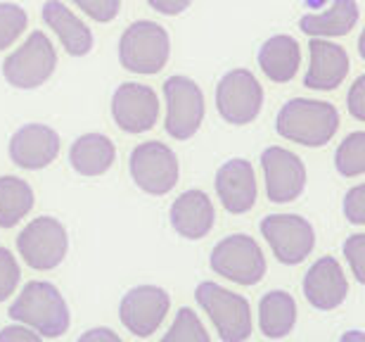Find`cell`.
Listing matches in <instances>:
<instances>
[{
    "label": "cell",
    "mask_w": 365,
    "mask_h": 342,
    "mask_svg": "<svg viewBox=\"0 0 365 342\" xmlns=\"http://www.w3.org/2000/svg\"><path fill=\"white\" fill-rule=\"evenodd\" d=\"M275 131L304 148H323L339 131V112L327 100L292 98L277 112Z\"/></svg>",
    "instance_id": "obj_1"
},
{
    "label": "cell",
    "mask_w": 365,
    "mask_h": 342,
    "mask_svg": "<svg viewBox=\"0 0 365 342\" xmlns=\"http://www.w3.org/2000/svg\"><path fill=\"white\" fill-rule=\"evenodd\" d=\"M7 314L12 321L34 328L41 338H60L71 326L67 300L48 281H29L14 297Z\"/></svg>",
    "instance_id": "obj_2"
},
{
    "label": "cell",
    "mask_w": 365,
    "mask_h": 342,
    "mask_svg": "<svg viewBox=\"0 0 365 342\" xmlns=\"http://www.w3.org/2000/svg\"><path fill=\"white\" fill-rule=\"evenodd\" d=\"M171 57V36L157 21H133L119 39V62L130 74H159Z\"/></svg>",
    "instance_id": "obj_3"
},
{
    "label": "cell",
    "mask_w": 365,
    "mask_h": 342,
    "mask_svg": "<svg viewBox=\"0 0 365 342\" xmlns=\"http://www.w3.org/2000/svg\"><path fill=\"white\" fill-rule=\"evenodd\" d=\"M195 297L223 342H242L252 336V307L242 295L204 281L197 286Z\"/></svg>",
    "instance_id": "obj_4"
},
{
    "label": "cell",
    "mask_w": 365,
    "mask_h": 342,
    "mask_svg": "<svg viewBox=\"0 0 365 342\" xmlns=\"http://www.w3.org/2000/svg\"><path fill=\"white\" fill-rule=\"evenodd\" d=\"M57 69V50L55 43L43 31H34L21 43L17 50H12L3 62L5 81L21 91L41 89L50 81V76Z\"/></svg>",
    "instance_id": "obj_5"
},
{
    "label": "cell",
    "mask_w": 365,
    "mask_h": 342,
    "mask_svg": "<svg viewBox=\"0 0 365 342\" xmlns=\"http://www.w3.org/2000/svg\"><path fill=\"white\" fill-rule=\"evenodd\" d=\"M211 268L225 281L237 286H257L266 276V254L252 236L232 233L218 240L211 250Z\"/></svg>",
    "instance_id": "obj_6"
},
{
    "label": "cell",
    "mask_w": 365,
    "mask_h": 342,
    "mask_svg": "<svg viewBox=\"0 0 365 342\" xmlns=\"http://www.w3.org/2000/svg\"><path fill=\"white\" fill-rule=\"evenodd\" d=\"M17 252L34 271H53L67 259L69 233L55 216H36L19 231Z\"/></svg>",
    "instance_id": "obj_7"
},
{
    "label": "cell",
    "mask_w": 365,
    "mask_h": 342,
    "mask_svg": "<svg viewBox=\"0 0 365 342\" xmlns=\"http://www.w3.org/2000/svg\"><path fill=\"white\" fill-rule=\"evenodd\" d=\"M164 98H166V116L164 129L166 134L176 141H190L200 131L204 114H207V100L190 76H169L164 81Z\"/></svg>",
    "instance_id": "obj_8"
},
{
    "label": "cell",
    "mask_w": 365,
    "mask_h": 342,
    "mask_svg": "<svg viewBox=\"0 0 365 342\" xmlns=\"http://www.w3.org/2000/svg\"><path fill=\"white\" fill-rule=\"evenodd\" d=\"M128 171L133 183L148 195H166L180 178L178 157L162 141H145L128 157Z\"/></svg>",
    "instance_id": "obj_9"
},
{
    "label": "cell",
    "mask_w": 365,
    "mask_h": 342,
    "mask_svg": "<svg viewBox=\"0 0 365 342\" xmlns=\"http://www.w3.org/2000/svg\"><path fill=\"white\" fill-rule=\"evenodd\" d=\"M216 110L232 126H247L264 110V86L250 69H232L216 86Z\"/></svg>",
    "instance_id": "obj_10"
},
{
    "label": "cell",
    "mask_w": 365,
    "mask_h": 342,
    "mask_svg": "<svg viewBox=\"0 0 365 342\" xmlns=\"http://www.w3.org/2000/svg\"><path fill=\"white\" fill-rule=\"evenodd\" d=\"M259 228L280 264H302L316 247V231L309 219L299 214H268L261 219Z\"/></svg>",
    "instance_id": "obj_11"
},
{
    "label": "cell",
    "mask_w": 365,
    "mask_h": 342,
    "mask_svg": "<svg viewBox=\"0 0 365 342\" xmlns=\"http://www.w3.org/2000/svg\"><path fill=\"white\" fill-rule=\"evenodd\" d=\"M171 311V297L159 286H138L123 295L119 318L130 336L150 338L159 331Z\"/></svg>",
    "instance_id": "obj_12"
},
{
    "label": "cell",
    "mask_w": 365,
    "mask_h": 342,
    "mask_svg": "<svg viewBox=\"0 0 365 342\" xmlns=\"http://www.w3.org/2000/svg\"><path fill=\"white\" fill-rule=\"evenodd\" d=\"M261 169H264L266 195L273 205H289L302 198L306 188L304 159L280 145H271L261 152Z\"/></svg>",
    "instance_id": "obj_13"
},
{
    "label": "cell",
    "mask_w": 365,
    "mask_h": 342,
    "mask_svg": "<svg viewBox=\"0 0 365 342\" xmlns=\"http://www.w3.org/2000/svg\"><path fill=\"white\" fill-rule=\"evenodd\" d=\"M112 119L123 134H148L159 119L157 91L138 81L121 84L112 96Z\"/></svg>",
    "instance_id": "obj_14"
},
{
    "label": "cell",
    "mask_w": 365,
    "mask_h": 342,
    "mask_svg": "<svg viewBox=\"0 0 365 342\" xmlns=\"http://www.w3.org/2000/svg\"><path fill=\"white\" fill-rule=\"evenodd\" d=\"M60 134L46 124H24L10 138V159L24 171L46 169L60 157Z\"/></svg>",
    "instance_id": "obj_15"
},
{
    "label": "cell",
    "mask_w": 365,
    "mask_h": 342,
    "mask_svg": "<svg viewBox=\"0 0 365 342\" xmlns=\"http://www.w3.org/2000/svg\"><path fill=\"white\" fill-rule=\"evenodd\" d=\"M349 295V281L334 257H320L304 276V297L313 309L334 311Z\"/></svg>",
    "instance_id": "obj_16"
},
{
    "label": "cell",
    "mask_w": 365,
    "mask_h": 342,
    "mask_svg": "<svg viewBox=\"0 0 365 342\" xmlns=\"http://www.w3.org/2000/svg\"><path fill=\"white\" fill-rule=\"evenodd\" d=\"M351 69L349 53L330 39H311L309 43V71L304 86L309 91H337Z\"/></svg>",
    "instance_id": "obj_17"
},
{
    "label": "cell",
    "mask_w": 365,
    "mask_h": 342,
    "mask_svg": "<svg viewBox=\"0 0 365 342\" xmlns=\"http://www.w3.org/2000/svg\"><path fill=\"white\" fill-rule=\"evenodd\" d=\"M216 195L221 200L225 212L230 214H247L257 205L259 188L257 173H254L252 162L247 159H228L218 166L216 171Z\"/></svg>",
    "instance_id": "obj_18"
},
{
    "label": "cell",
    "mask_w": 365,
    "mask_h": 342,
    "mask_svg": "<svg viewBox=\"0 0 365 342\" xmlns=\"http://www.w3.org/2000/svg\"><path fill=\"white\" fill-rule=\"evenodd\" d=\"M169 219L178 236L187 240H202L214 228L216 209L204 191H185L173 200Z\"/></svg>",
    "instance_id": "obj_19"
},
{
    "label": "cell",
    "mask_w": 365,
    "mask_h": 342,
    "mask_svg": "<svg viewBox=\"0 0 365 342\" xmlns=\"http://www.w3.org/2000/svg\"><path fill=\"white\" fill-rule=\"evenodd\" d=\"M43 21L50 26L57 39H60L62 48L67 50L69 55L74 57H83L88 55L93 46H95V39H93V31L86 21L69 10L67 5L60 3V0H48L43 5Z\"/></svg>",
    "instance_id": "obj_20"
},
{
    "label": "cell",
    "mask_w": 365,
    "mask_h": 342,
    "mask_svg": "<svg viewBox=\"0 0 365 342\" xmlns=\"http://www.w3.org/2000/svg\"><path fill=\"white\" fill-rule=\"evenodd\" d=\"M361 19V7L356 0H332L323 12H311L299 19V29L309 39H339L351 34Z\"/></svg>",
    "instance_id": "obj_21"
},
{
    "label": "cell",
    "mask_w": 365,
    "mask_h": 342,
    "mask_svg": "<svg viewBox=\"0 0 365 342\" xmlns=\"http://www.w3.org/2000/svg\"><path fill=\"white\" fill-rule=\"evenodd\" d=\"M259 67L275 84H287L302 67V46L287 34L271 36L259 50Z\"/></svg>",
    "instance_id": "obj_22"
},
{
    "label": "cell",
    "mask_w": 365,
    "mask_h": 342,
    "mask_svg": "<svg viewBox=\"0 0 365 342\" xmlns=\"http://www.w3.org/2000/svg\"><path fill=\"white\" fill-rule=\"evenodd\" d=\"M116 148L112 138L102 134H86L78 136L69 148V164L71 169L81 176H102L114 166Z\"/></svg>",
    "instance_id": "obj_23"
},
{
    "label": "cell",
    "mask_w": 365,
    "mask_h": 342,
    "mask_svg": "<svg viewBox=\"0 0 365 342\" xmlns=\"http://www.w3.org/2000/svg\"><path fill=\"white\" fill-rule=\"evenodd\" d=\"M297 302L294 297L284 290H271L261 297L259 302V328L264 333V338H284L294 331L297 323Z\"/></svg>",
    "instance_id": "obj_24"
},
{
    "label": "cell",
    "mask_w": 365,
    "mask_h": 342,
    "mask_svg": "<svg viewBox=\"0 0 365 342\" xmlns=\"http://www.w3.org/2000/svg\"><path fill=\"white\" fill-rule=\"evenodd\" d=\"M36 205L31 186L19 176H0V228H14Z\"/></svg>",
    "instance_id": "obj_25"
},
{
    "label": "cell",
    "mask_w": 365,
    "mask_h": 342,
    "mask_svg": "<svg viewBox=\"0 0 365 342\" xmlns=\"http://www.w3.org/2000/svg\"><path fill=\"white\" fill-rule=\"evenodd\" d=\"M334 166L341 176L354 178L365 173V131H354L339 143L334 152Z\"/></svg>",
    "instance_id": "obj_26"
},
{
    "label": "cell",
    "mask_w": 365,
    "mask_h": 342,
    "mask_svg": "<svg viewBox=\"0 0 365 342\" xmlns=\"http://www.w3.org/2000/svg\"><path fill=\"white\" fill-rule=\"evenodd\" d=\"M164 342H209L211 336L190 307L178 309L176 318H173L171 328L164 333Z\"/></svg>",
    "instance_id": "obj_27"
},
{
    "label": "cell",
    "mask_w": 365,
    "mask_h": 342,
    "mask_svg": "<svg viewBox=\"0 0 365 342\" xmlns=\"http://www.w3.org/2000/svg\"><path fill=\"white\" fill-rule=\"evenodd\" d=\"M29 14L17 3H0V53L19 41V36L26 31Z\"/></svg>",
    "instance_id": "obj_28"
},
{
    "label": "cell",
    "mask_w": 365,
    "mask_h": 342,
    "mask_svg": "<svg viewBox=\"0 0 365 342\" xmlns=\"http://www.w3.org/2000/svg\"><path fill=\"white\" fill-rule=\"evenodd\" d=\"M19 281H21V268L17 257L10 250L0 247V302L10 300L19 286Z\"/></svg>",
    "instance_id": "obj_29"
},
{
    "label": "cell",
    "mask_w": 365,
    "mask_h": 342,
    "mask_svg": "<svg viewBox=\"0 0 365 342\" xmlns=\"http://www.w3.org/2000/svg\"><path fill=\"white\" fill-rule=\"evenodd\" d=\"M86 17H91L100 24H109L121 12V0H71Z\"/></svg>",
    "instance_id": "obj_30"
},
{
    "label": "cell",
    "mask_w": 365,
    "mask_h": 342,
    "mask_svg": "<svg viewBox=\"0 0 365 342\" xmlns=\"http://www.w3.org/2000/svg\"><path fill=\"white\" fill-rule=\"evenodd\" d=\"M344 257L351 268L354 278L363 283L365 281V233H354L344 243Z\"/></svg>",
    "instance_id": "obj_31"
},
{
    "label": "cell",
    "mask_w": 365,
    "mask_h": 342,
    "mask_svg": "<svg viewBox=\"0 0 365 342\" xmlns=\"http://www.w3.org/2000/svg\"><path fill=\"white\" fill-rule=\"evenodd\" d=\"M344 216L354 226H365V186L359 183L346 193L344 198Z\"/></svg>",
    "instance_id": "obj_32"
},
{
    "label": "cell",
    "mask_w": 365,
    "mask_h": 342,
    "mask_svg": "<svg viewBox=\"0 0 365 342\" xmlns=\"http://www.w3.org/2000/svg\"><path fill=\"white\" fill-rule=\"evenodd\" d=\"M346 105L356 121H365V76H359L354 81L351 91H349Z\"/></svg>",
    "instance_id": "obj_33"
},
{
    "label": "cell",
    "mask_w": 365,
    "mask_h": 342,
    "mask_svg": "<svg viewBox=\"0 0 365 342\" xmlns=\"http://www.w3.org/2000/svg\"><path fill=\"white\" fill-rule=\"evenodd\" d=\"M36 340H41V336L24 323H12L0 331V342H36Z\"/></svg>",
    "instance_id": "obj_34"
},
{
    "label": "cell",
    "mask_w": 365,
    "mask_h": 342,
    "mask_svg": "<svg viewBox=\"0 0 365 342\" xmlns=\"http://www.w3.org/2000/svg\"><path fill=\"white\" fill-rule=\"evenodd\" d=\"M148 5L159 14L176 17V14H182L190 5H192V0H148Z\"/></svg>",
    "instance_id": "obj_35"
},
{
    "label": "cell",
    "mask_w": 365,
    "mask_h": 342,
    "mask_svg": "<svg viewBox=\"0 0 365 342\" xmlns=\"http://www.w3.org/2000/svg\"><path fill=\"white\" fill-rule=\"evenodd\" d=\"M83 342H91V340H107V342H119V333L109 331V328H93V331H86L81 336Z\"/></svg>",
    "instance_id": "obj_36"
},
{
    "label": "cell",
    "mask_w": 365,
    "mask_h": 342,
    "mask_svg": "<svg viewBox=\"0 0 365 342\" xmlns=\"http://www.w3.org/2000/svg\"><path fill=\"white\" fill-rule=\"evenodd\" d=\"M341 340H359V342H365V333H344Z\"/></svg>",
    "instance_id": "obj_37"
}]
</instances>
